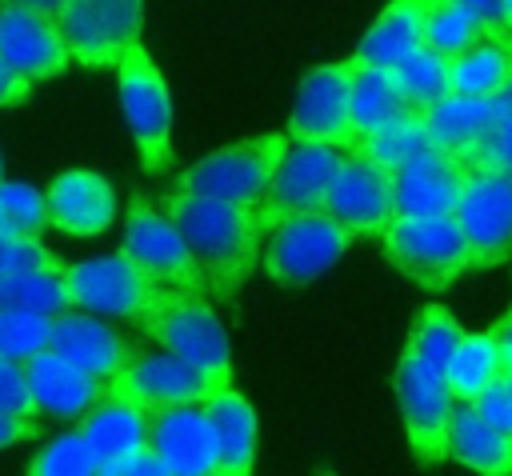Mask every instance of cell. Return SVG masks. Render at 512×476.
I'll list each match as a JSON object with an SVG mask.
<instances>
[{
  "label": "cell",
  "instance_id": "29",
  "mask_svg": "<svg viewBox=\"0 0 512 476\" xmlns=\"http://www.w3.org/2000/svg\"><path fill=\"white\" fill-rule=\"evenodd\" d=\"M408 112H416V108H408V100L400 96L388 68H360L352 60V132H356V148L368 136H376L380 128H388L392 120L408 116Z\"/></svg>",
  "mask_w": 512,
  "mask_h": 476
},
{
  "label": "cell",
  "instance_id": "30",
  "mask_svg": "<svg viewBox=\"0 0 512 476\" xmlns=\"http://www.w3.org/2000/svg\"><path fill=\"white\" fill-rule=\"evenodd\" d=\"M68 264L52 260L44 268L0 276V308L4 312H32V316H64L72 312L68 296Z\"/></svg>",
  "mask_w": 512,
  "mask_h": 476
},
{
  "label": "cell",
  "instance_id": "3",
  "mask_svg": "<svg viewBox=\"0 0 512 476\" xmlns=\"http://www.w3.org/2000/svg\"><path fill=\"white\" fill-rule=\"evenodd\" d=\"M284 152H288V136L284 132H264V136L236 140L228 148L208 152L192 168H184L180 180H176V188L180 192H192V196H208V200L256 208L264 200L268 180H272V172H276V164H280Z\"/></svg>",
  "mask_w": 512,
  "mask_h": 476
},
{
  "label": "cell",
  "instance_id": "39",
  "mask_svg": "<svg viewBox=\"0 0 512 476\" xmlns=\"http://www.w3.org/2000/svg\"><path fill=\"white\" fill-rule=\"evenodd\" d=\"M0 412H12L20 420H36V400L24 380V364L0 360Z\"/></svg>",
  "mask_w": 512,
  "mask_h": 476
},
{
  "label": "cell",
  "instance_id": "14",
  "mask_svg": "<svg viewBox=\"0 0 512 476\" xmlns=\"http://www.w3.org/2000/svg\"><path fill=\"white\" fill-rule=\"evenodd\" d=\"M64 272H68L72 308L88 312V316H100V320L136 324L148 312V304L156 300V292H160L124 252L80 260V264H68Z\"/></svg>",
  "mask_w": 512,
  "mask_h": 476
},
{
  "label": "cell",
  "instance_id": "17",
  "mask_svg": "<svg viewBox=\"0 0 512 476\" xmlns=\"http://www.w3.org/2000/svg\"><path fill=\"white\" fill-rule=\"evenodd\" d=\"M148 452L168 476H220V448L204 404L148 412Z\"/></svg>",
  "mask_w": 512,
  "mask_h": 476
},
{
  "label": "cell",
  "instance_id": "26",
  "mask_svg": "<svg viewBox=\"0 0 512 476\" xmlns=\"http://www.w3.org/2000/svg\"><path fill=\"white\" fill-rule=\"evenodd\" d=\"M212 432H216V448H220V476H252L256 468V412L252 404L228 388L216 400L204 404Z\"/></svg>",
  "mask_w": 512,
  "mask_h": 476
},
{
  "label": "cell",
  "instance_id": "11",
  "mask_svg": "<svg viewBox=\"0 0 512 476\" xmlns=\"http://www.w3.org/2000/svg\"><path fill=\"white\" fill-rule=\"evenodd\" d=\"M232 380L208 376L196 364L164 352V348H136L128 368L112 380V392L136 400L144 412H160V408H180V404H208L220 392H228Z\"/></svg>",
  "mask_w": 512,
  "mask_h": 476
},
{
  "label": "cell",
  "instance_id": "40",
  "mask_svg": "<svg viewBox=\"0 0 512 476\" xmlns=\"http://www.w3.org/2000/svg\"><path fill=\"white\" fill-rule=\"evenodd\" d=\"M52 260H56V252H48L40 240L0 236V276L28 272V268H44V264H52Z\"/></svg>",
  "mask_w": 512,
  "mask_h": 476
},
{
  "label": "cell",
  "instance_id": "12",
  "mask_svg": "<svg viewBox=\"0 0 512 476\" xmlns=\"http://www.w3.org/2000/svg\"><path fill=\"white\" fill-rule=\"evenodd\" d=\"M320 212L332 216L352 240H368V236H384L388 224L396 220V184L392 172L372 164L360 152H348L340 172L332 176Z\"/></svg>",
  "mask_w": 512,
  "mask_h": 476
},
{
  "label": "cell",
  "instance_id": "33",
  "mask_svg": "<svg viewBox=\"0 0 512 476\" xmlns=\"http://www.w3.org/2000/svg\"><path fill=\"white\" fill-rule=\"evenodd\" d=\"M428 148H432V140H428V128H424V112H408V116L392 120L388 128H380L376 136H368L356 152L368 156L372 164L396 172V168H404L408 160H416Z\"/></svg>",
  "mask_w": 512,
  "mask_h": 476
},
{
  "label": "cell",
  "instance_id": "51",
  "mask_svg": "<svg viewBox=\"0 0 512 476\" xmlns=\"http://www.w3.org/2000/svg\"><path fill=\"white\" fill-rule=\"evenodd\" d=\"M0 180H4V164H0Z\"/></svg>",
  "mask_w": 512,
  "mask_h": 476
},
{
  "label": "cell",
  "instance_id": "25",
  "mask_svg": "<svg viewBox=\"0 0 512 476\" xmlns=\"http://www.w3.org/2000/svg\"><path fill=\"white\" fill-rule=\"evenodd\" d=\"M512 80V36L496 28L484 44L448 60V92L472 100H496Z\"/></svg>",
  "mask_w": 512,
  "mask_h": 476
},
{
  "label": "cell",
  "instance_id": "23",
  "mask_svg": "<svg viewBox=\"0 0 512 476\" xmlns=\"http://www.w3.org/2000/svg\"><path fill=\"white\" fill-rule=\"evenodd\" d=\"M436 0H392L376 24L364 32L360 48L352 52V60L360 68H392L400 64L408 52L420 48L424 40V20H428V8Z\"/></svg>",
  "mask_w": 512,
  "mask_h": 476
},
{
  "label": "cell",
  "instance_id": "43",
  "mask_svg": "<svg viewBox=\"0 0 512 476\" xmlns=\"http://www.w3.org/2000/svg\"><path fill=\"white\" fill-rule=\"evenodd\" d=\"M40 436V424L36 420H20L12 412H0V448H12V444H28Z\"/></svg>",
  "mask_w": 512,
  "mask_h": 476
},
{
  "label": "cell",
  "instance_id": "31",
  "mask_svg": "<svg viewBox=\"0 0 512 476\" xmlns=\"http://www.w3.org/2000/svg\"><path fill=\"white\" fill-rule=\"evenodd\" d=\"M500 24H488L480 20L472 8H464L460 0H436L428 8V20H424V48H432L436 56L444 60H456L460 52L484 44Z\"/></svg>",
  "mask_w": 512,
  "mask_h": 476
},
{
  "label": "cell",
  "instance_id": "15",
  "mask_svg": "<svg viewBox=\"0 0 512 476\" xmlns=\"http://www.w3.org/2000/svg\"><path fill=\"white\" fill-rule=\"evenodd\" d=\"M348 152L340 148H328V144H304V140H292L288 152L280 156L272 180H268V192L260 200V216L268 228H276L280 220L288 216H300V212H316L332 176L340 172Z\"/></svg>",
  "mask_w": 512,
  "mask_h": 476
},
{
  "label": "cell",
  "instance_id": "41",
  "mask_svg": "<svg viewBox=\"0 0 512 476\" xmlns=\"http://www.w3.org/2000/svg\"><path fill=\"white\" fill-rule=\"evenodd\" d=\"M472 408L480 412V420H488L492 428H500V432H508V436H512V392H508L500 380H496V384H492V388H488Z\"/></svg>",
  "mask_w": 512,
  "mask_h": 476
},
{
  "label": "cell",
  "instance_id": "35",
  "mask_svg": "<svg viewBox=\"0 0 512 476\" xmlns=\"http://www.w3.org/2000/svg\"><path fill=\"white\" fill-rule=\"evenodd\" d=\"M48 228L44 192L24 180H0V236L40 240Z\"/></svg>",
  "mask_w": 512,
  "mask_h": 476
},
{
  "label": "cell",
  "instance_id": "5",
  "mask_svg": "<svg viewBox=\"0 0 512 476\" xmlns=\"http://www.w3.org/2000/svg\"><path fill=\"white\" fill-rule=\"evenodd\" d=\"M120 108L128 120V132L136 140L140 152V168L148 176L164 172L172 164V96H168V80L160 76L156 60L148 56L144 44H132L120 64Z\"/></svg>",
  "mask_w": 512,
  "mask_h": 476
},
{
  "label": "cell",
  "instance_id": "38",
  "mask_svg": "<svg viewBox=\"0 0 512 476\" xmlns=\"http://www.w3.org/2000/svg\"><path fill=\"white\" fill-rule=\"evenodd\" d=\"M52 316H32V312H4L0 308V360L28 364L36 352L48 348Z\"/></svg>",
  "mask_w": 512,
  "mask_h": 476
},
{
  "label": "cell",
  "instance_id": "28",
  "mask_svg": "<svg viewBox=\"0 0 512 476\" xmlns=\"http://www.w3.org/2000/svg\"><path fill=\"white\" fill-rule=\"evenodd\" d=\"M504 372V352L492 332H464L444 364V384L452 404H476Z\"/></svg>",
  "mask_w": 512,
  "mask_h": 476
},
{
  "label": "cell",
  "instance_id": "44",
  "mask_svg": "<svg viewBox=\"0 0 512 476\" xmlns=\"http://www.w3.org/2000/svg\"><path fill=\"white\" fill-rule=\"evenodd\" d=\"M32 96V84H24L4 60H0V108H20Z\"/></svg>",
  "mask_w": 512,
  "mask_h": 476
},
{
  "label": "cell",
  "instance_id": "7",
  "mask_svg": "<svg viewBox=\"0 0 512 476\" xmlns=\"http://www.w3.org/2000/svg\"><path fill=\"white\" fill-rule=\"evenodd\" d=\"M56 24L76 64L116 68L120 56L140 44L144 0H60Z\"/></svg>",
  "mask_w": 512,
  "mask_h": 476
},
{
  "label": "cell",
  "instance_id": "34",
  "mask_svg": "<svg viewBox=\"0 0 512 476\" xmlns=\"http://www.w3.org/2000/svg\"><path fill=\"white\" fill-rule=\"evenodd\" d=\"M460 324H456V316L444 308V304H424L420 312H416V320H412V328H408V352H416L428 368H436L440 376H444V364H448V356H452V348L460 344Z\"/></svg>",
  "mask_w": 512,
  "mask_h": 476
},
{
  "label": "cell",
  "instance_id": "6",
  "mask_svg": "<svg viewBox=\"0 0 512 476\" xmlns=\"http://www.w3.org/2000/svg\"><path fill=\"white\" fill-rule=\"evenodd\" d=\"M120 252H124L160 292L208 296V284H204V272H200L192 248L184 244V236L176 232V224H172L156 204H148L144 196H132V204H128Z\"/></svg>",
  "mask_w": 512,
  "mask_h": 476
},
{
  "label": "cell",
  "instance_id": "10",
  "mask_svg": "<svg viewBox=\"0 0 512 476\" xmlns=\"http://www.w3.org/2000/svg\"><path fill=\"white\" fill-rule=\"evenodd\" d=\"M392 392L404 416V432H408V448L412 460L432 468L440 460H448V416H452V396L448 384L436 368H428L416 352H400V364L392 372Z\"/></svg>",
  "mask_w": 512,
  "mask_h": 476
},
{
  "label": "cell",
  "instance_id": "36",
  "mask_svg": "<svg viewBox=\"0 0 512 476\" xmlns=\"http://www.w3.org/2000/svg\"><path fill=\"white\" fill-rule=\"evenodd\" d=\"M96 472H100V464H96L88 440L80 436V428L52 436L28 464V476H96Z\"/></svg>",
  "mask_w": 512,
  "mask_h": 476
},
{
  "label": "cell",
  "instance_id": "27",
  "mask_svg": "<svg viewBox=\"0 0 512 476\" xmlns=\"http://www.w3.org/2000/svg\"><path fill=\"white\" fill-rule=\"evenodd\" d=\"M488 124H492V100H472V96H452V92L424 112L432 148L456 156L460 164H468V156L480 144V136L488 132Z\"/></svg>",
  "mask_w": 512,
  "mask_h": 476
},
{
  "label": "cell",
  "instance_id": "42",
  "mask_svg": "<svg viewBox=\"0 0 512 476\" xmlns=\"http://www.w3.org/2000/svg\"><path fill=\"white\" fill-rule=\"evenodd\" d=\"M96 476H168V468H164L148 448H140L136 456H128V460H120V464H112V468H100Z\"/></svg>",
  "mask_w": 512,
  "mask_h": 476
},
{
  "label": "cell",
  "instance_id": "9",
  "mask_svg": "<svg viewBox=\"0 0 512 476\" xmlns=\"http://www.w3.org/2000/svg\"><path fill=\"white\" fill-rule=\"evenodd\" d=\"M452 220L468 244V272L512 260V172L472 168Z\"/></svg>",
  "mask_w": 512,
  "mask_h": 476
},
{
  "label": "cell",
  "instance_id": "2",
  "mask_svg": "<svg viewBox=\"0 0 512 476\" xmlns=\"http://www.w3.org/2000/svg\"><path fill=\"white\" fill-rule=\"evenodd\" d=\"M136 328L164 352L196 364L208 376L232 380V356H228V336L208 304V296H180V292H156L148 312L136 320Z\"/></svg>",
  "mask_w": 512,
  "mask_h": 476
},
{
  "label": "cell",
  "instance_id": "18",
  "mask_svg": "<svg viewBox=\"0 0 512 476\" xmlns=\"http://www.w3.org/2000/svg\"><path fill=\"white\" fill-rule=\"evenodd\" d=\"M136 348H140L136 340H128L124 332H116L100 316H88V312H76V308L64 312V316H52L48 352H56L60 360H68L72 368H80L92 380L112 384L128 368V360H132Z\"/></svg>",
  "mask_w": 512,
  "mask_h": 476
},
{
  "label": "cell",
  "instance_id": "48",
  "mask_svg": "<svg viewBox=\"0 0 512 476\" xmlns=\"http://www.w3.org/2000/svg\"><path fill=\"white\" fill-rule=\"evenodd\" d=\"M500 28L512 36V0H500Z\"/></svg>",
  "mask_w": 512,
  "mask_h": 476
},
{
  "label": "cell",
  "instance_id": "37",
  "mask_svg": "<svg viewBox=\"0 0 512 476\" xmlns=\"http://www.w3.org/2000/svg\"><path fill=\"white\" fill-rule=\"evenodd\" d=\"M472 168H492V172H512V80L508 88L492 100V124L480 136V144L468 156V172Z\"/></svg>",
  "mask_w": 512,
  "mask_h": 476
},
{
  "label": "cell",
  "instance_id": "32",
  "mask_svg": "<svg viewBox=\"0 0 512 476\" xmlns=\"http://www.w3.org/2000/svg\"><path fill=\"white\" fill-rule=\"evenodd\" d=\"M388 72H392L400 96L408 100V108H416V112H428L432 104H440L448 96V60L424 44L416 52H408L400 64H392Z\"/></svg>",
  "mask_w": 512,
  "mask_h": 476
},
{
  "label": "cell",
  "instance_id": "50",
  "mask_svg": "<svg viewBox=\"0 0 512 476\" xmlns=\"http://www.w3.org/2000/svg\"><path fill=\"white\" fill-rule=\"evenodd\" d=\"M312 476H336V472H332V468H320V472H312Z\"/></svg>",
  "mask_w": 512,
  "mask_h": 476
},
{
  "label": "cell",
  "instance_id": "24",
  "mask_svg": "<svg viewBox=\"0 0 512 476\" xmlns=\"http://www.w3.org/2000/svg\"><path fill=\"white\" fill-rule=\"evenodd\" d=\"M448 460L476 476H512V436L480 420L472 404H452L448 416Z\"/></svg>",
  "mask_w": 512,
  "mask_h": 476
},
{
  "label": "cell",
  "instance_id": "16",
  "mask_svg": "<svg viewBox=\"0 0 512 476\" xmlns=\"http://www.w3.org/2000/svg\"><path fill=\"white\" fill-rule=\"evenodd\" d=\"M0 60L24 84H44L72 64V52L60 36L56 16L20 4H0Z\"/></svg>",
  "mask_w": 512,
  "mask_h": 476
},
{
  "label": "cell",
  "instance_id": "47",
  "mask_svg": "<svg viewBox=\"0 0 512 476\" xmlns=\"http://www.w3.org/2000/svg\"><path fill=\"white\" fill-rule=\"evenodd\" d=\"M0 4H20V8L44 12V16H56V12H60V0H0Z\"/></svg>",
  "mask_w": 512,
  "mask_h": 476
},
{
  "label": "cell",
  "instance_id": "45",
  "mask_svg": "<svg viewBox=\"0 0 512 476\" xmlns=\"http://www.w3.org/2000/svg\"><path fill=\"white\" fill-rule=\"evenodd\" d=\"M488 332H492V340L500 344V352H504V356H512V308H508V312H504Z\"/></svg>",
  "mask_w": 512,
  "mask_h": 476
},
{
  "label": "cell",
  "instance_id": "21",
  "mask_svg": "<svg viewBox=\"0 0 512 476\" xmlns=\"http://www.w3.org/2000/svg\"><path fill=\"white\" fill-rule=\"evenodd\" d=\"M24 380H28V392L36 400V412H44L52 420H84L112 388L104 380L84 376L80 368H72L68 360H60L48 348L24 364Z\"/></svg>",
  "mask_w": 512,
  "mask_h": 476
},
{
  "label": "cell",
  "instance_id": "8",
  "mask_svg": "<svg viewBox=\"0 0 512 476\" xmlns=\"http://www.w3.org/2000/svg\"><path fill=\"white\" fill-rule=\"evenodd\" d=\"M348 244H352V236L332 216H324L316 208V212H300V216L280 220L264 240L260 264L276 284L300 288V284L316 280L320 272H328L348 252Z\"/></svg>",
  "mask_w": 512,
  "mask_h": 476
},
{
  "label": "cell",
  "instance_id": "46",
  "mask_svg": "<svg viewBox=\"0 0 512 476\" xmlns=\"http://www.w3.org/2000/svg\"><path fill=\"white\" fill-rule=\"evenodd\" d=\"M464 8H472L480 20H488V24H500V0H460Z\"/></svg>",
  "mask_w": 512,
  "mask_h": 476
},
{
  "label": "cell",
  "instance_id": "4",
  "mask_svg": "<svg viewBox=\"0 0 512 476\" xmlns=\"http://www.w3.org/2000/svg\"><path fill=\"white\" fill-rule=\"evenodd\" d=\"M380 244L384 256L424 292H444L468 272V244L452 216H396Z\"/></svg>",
  "mask_w": 512,
  "mask_h": 476
},
{
  "label": "cell",
  "instance_id": "22",
  "mask_svg": "<svg viewBox=\"0 0 512 476\" xmlns=\"http://www.w3.org/2000/svg\"><path fill=\"white\" fill-rule=\"evenodd\" d=\"M76 428L88 440L100 468H112V464L136 456L140 448H148V412L112 388L84 420H76Z\"/></svg>",
  "mask_w": 512,
  "mask_h": 476
},
{
  "label": "cell",
  "instance_id": "1",
  "mask_svg": "<svg viewBox=\"0 0 512 476\" xmlns=\"http://www.w3.org/2000/svg\"><path fill=\"white\" fill-rule=\"evenodd\" d=\"M160 212L176 224V232L192 248L204 272L208 296L220 304H236L272 232L260 216V204L240 208V204H224V200H208L192 192H172L160 200Z\"/></svg>",
  "mask_w": 512,
  "mask_h": 476
},
{
  "label": "cell",
  "instance_id": "20",
  "mask_svg": "<svg viewBox=\"0 0 512 476\" xmlns=\"http://www.w3.org/2000/svg\"><path fill=\"white\" fill-rule=\"evenodd\" d=\"M48 224L68 236H96L116 216V192L104 176L88 168H68L44 188Z\"/></svg>",
  "mask_w": 512,
  "mask_h": 476
},
{
  "label": "cell",
  "instance_id": "49",
  "mask_svg": "<svg viewBox=\"0 0 512 476\" xmlns=\"http://www.w3.org/2000/svg\"><path fill=\"white\" fill-rule=\"evenodd\" d=\"M500 384L512 392V356H504V372H500Z\"/></svg>",
  "mask_w": 512,
  "mask_h": 476
},
{
  "label": "cell",
  "instance_id": "13",
  "mask_svg": "<svg viewBox=\"0 0 512 476\" xmlns=\"http://www.w3.org/2000/svg\"><path fill=\"white\" fill-rule=\"evenodd\" d=\"M288 136L304 144H328L340 152L356 148L352 132V60L308 68L296 88V108L288 116Z\"/></svg>",
  "mask_w": 512,
  "mask_h": 476
},
{
  "label": "cell",
  "instance_id": "19",
  "mask_svg": "<svg viewBox=\"0 0 512 476\" xmlns=\"http://www.w3.org/2000/svg\"><path fill=\"white\" fill-rule=\"evenodd\" d=\"M468 180V164L456 156L428 148L404 168L392 172L396 184V216H452L460 188Z\"/></svg>",
  "mask_w": 512,
  "mask_h": 476
}]
</instances>
